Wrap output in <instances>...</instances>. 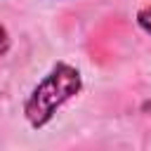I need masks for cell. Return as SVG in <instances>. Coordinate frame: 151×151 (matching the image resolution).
I'll use <instances>...</instances> for the list:
<instances>
[{
    "label": "cell",
    "instance_id": "7a4b0ae2",
    "mask_svg": "<svg viewBox=\"0 0 151 151\" xmlns=\"http://www.w3.org/2000/svg\"><path fill=\"white\" fill-rule=\"evenodd\" d=\"M137 24L142 26V31H146V33L151 35V5H149V7H142V9L137 12Z\"/></svg>",
    "mask_w": 151,
    "mask_h": 151
},
{
    "label": "cell",
    "instance_id": "6da1fadb",
    "mask_svg": "<svg viewBox=\"0 0 151 151\" xmlns=\"http://www.w3.org/2000/svg\"><path fill=\"white\" fill-rule=\"evenodd\" d=\"M83 87L80 71L66 61H59L28 94L24 104V116L33 127H42L52 120L59 106L76 97Z\"/></svg>",
    "mask_w": 151,
    "mask_h": 151
}]
</instances>
